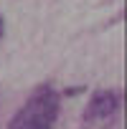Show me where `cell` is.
Here are the masks:
<instances>
[{"mask_svg": "<svg viewBox=\"0 0 127 129\" xmlns=\"http://www.w3.org/2000/svg\"><path fill=\"white\" fill-rule=\"evenodd\" d=\"M61 99L51 86H38L31 99L15 111L8 129H53L58 119Z\"/></svg>", "mask_w": 127, "mask_h": 129, "instance_id": "1", "label": "cell"}, {"mask_svg": "<svg viewBox=\"0 0 127 129\" xmlns=\"http://www.w3.org/2000/svg\"><path fill=\"white\" fill-rule=\"evenodd\" d=\"M119 106V96L114 94V91H109V89H102V91H97L92 99H89V106H87V119H104V116H109L114 109Z\"/></svg>", "mask_w": 127, "mask_h": 129, "instance_id": "2", "label": "cell"}, {"mask_svg": "<svg viewBox=\"0 0 127 129\" xmlns=\"http://www.w3.org/2000/svg\"><path fill=\"white\" fill-rule=\"evenodd\" d=\"M3 33H5V23H3V18H0V38H3Z\"/></svg>", "mask_w": 127, "mask_h": 129, "instance_id": "3", "label": "cell"}]
</instances>
